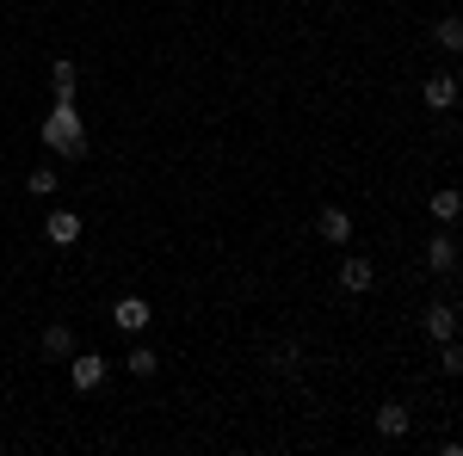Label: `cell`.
Here are the masks:
<instances>
[{"mask_svg": "<svg viewBox=\"0 0 463 456\" xmlns=\"http://www.w3.org/2000/svg\"><path fill=\"white\" fill-rule=\"evenodd\" d=\"M148 321H155V309H148L143 296H124V302L111 309V327H118V333H143Z\"/></svg>", "mask_w": 463, "mask_h": 456, "instance_id": "obj_3", "label": "cell"}, {"mask_svg": "<svg viewBox=\"0 0 463 456\" xmlns=\"http://www.w3.org/2000/svg\"><path fill=\"white\" fill-rule=\"evenodd\" d=\"M377 284V265L364 259V253H353V259H340V290H353V296H364Z\"/></svg>", "mask_w": 463, "mask_h": 456, "instance_id": "obj_4", "label": "cell"}, {"mask_svg": "<svg viewBox=\"0 0 463 456\" xmlns=\"http://www.w3.org/2000/svg\"><path fill=\"white\" fill-rule=\"evenodd\" d=\"M43 358H56V364H69V358H74V333H69V327H50V333H43Z\"/></svg>", "mask_w": 463, "mask_h": 456, "instance_id": "obj_13", "label": "cell"}, {"mask_svg": "<svg viewBox=\"0 0 463 456\" xmlns=\"http://www.w3.org/2000/svg\"><path fill=\"white\" fill-rule=\"evenodd\" d=\"M420 99H427V111H451L458 106V74H427Z\"/></svg>", "mask_w": 463, "mask_h": 456, "instance_id": "obj_5", "label": "cell"}, {"mask_svg": "<svg viewBox=\"0 0 463 456\" xmlns=\"http://www.w3.org/2000/svg\"><path fill=\"white\" fill-rule=\"evenodd\" d=\"M43 235H50L56 247H74V241H80V210H50Z\"/></svg>", "mask_w": 463, "mask_h": 456, "instance_id": "obj_7", "label": "cell"}, {"mask_svg": "<svg viewBox=\"0 0 463 456\" xmlns=\"http://www.w3.org/2000/svg\"><path fill=\"white\" fill-rule=\"evenodd\" d=\"M56 185H62V173H56V167H32V173H25V191H32V198H50Z\"/></svg>", "mask_w": 463, "mask_h": 456, "instance_id": "obj_14", "label": "cell"}, {"mask_svg": "<svg viewBox=\"0 0 463 456\" xmlns=\"http://www.w3.org/2000/svg\"><path fill=\"white\" fill-rule=\"evenodd\" d=\"M408 425H414V414H408V407H402V401H383V407H377V438H408Z\"/></svg>", "mask_w": 463, "mask_h": 456, "instance_id": "obj_6", "label": "cell"}, {"mask_svg": "<svg viewBox=\"0 0 463 456\" xmlns=\"http://www.w3.org/2000/svg\"><path fill=\"white\" fill-rule=\"evenodd\" d=\"M427 265L432 272H458V241H451V235H432L427 241Z\"/></svg>", "mask_w": 463, "mask_h": 456, "instance_id": "obj_12", "label": "cell"}, {"mask_svg": "<svg viewBox=\"0 0 463 456\" xmlns=\"http://www.w3.org/2000/svg\"><path fill=\"white\" fill-rule=\"evenodd\" d=\"M439 346H445V351H439V370L458 377V370H463V346H458V340H439Z\"/></svg>", "mask_w": 463, "mask_h": 456, "instance_id": "obj_16", "label": "cell"}, {"mask_svg": "<svg viewBox=\"0 0 463 456\" xmlns=\"http://www.w3.org/2000/svg\"><path fill=\"white\" fill-rule=\"evenodd\" d=\"M106 370H111V364L99 358V351H74V358H69V383L80 388V395H93V388L106 383Z\"/></svg>", "mask_w": 463, "mask_h": 456, "instance_id": "obj_2", "label": "cell"}, {"mask_svg": "<svg viewBox=\"0 0 463 456\" xmlns=\"http://www.w3.org/2000/svg\"><path fill=\"white\" fill-rule=\"evenodd\" d=\"M155 370H161V358H155L148 346H137V351H130V377H155Z\"/></svg>", "mask_w": 463, "mask_h": 456, "instance_id": "obj_15", "label": "cell"}, {"mask_svg": "<svg viewBox=\"0 0 463 456\" xmlns=\"http://www.w3.org/2000/svg\"><path fill=\"white\" fill-rule=\"evenodd\" d=\"M50 93H56V99H74V93H80V62H69V56L50 62Z\"/></svg>", "mask_w": 463, "mask_h": 456, "instance_id": "obj_8", "label": "cell"}, {"mask_svg": "<svg viewBox=\"0 0 463 456\" xmlns=\"http://www.w3.org/2000/svg\"><path fill=\"white\" fill-rule=\"evenodd\" d=\"M37 136H43V148H56L62 161H80V154H87V124H80V106H74V99H56V106H50V117L37 124Z\"/></svg>", "mask_w": 463, "mask_h": 456, "instance_id": "obj_1", "label": "cell"}, {"mask_svg": "<svg viewBox=\"0 0 463 456\" xmlns=\"http://www.w3.org/2000/svg\"><path fill=\"white\" fill-rule=\"evenodd\" d=\"M432 222H445V228H451V222H458V210H463V198H458V185H439V191H432Z\"/></svg>", "mask_w": 463, "mask_h": 456, "instance_id": "obj_10", "label": "cell"}, {"mask_svg": "<svg viewBox=\"0 0 463 456\" xmlns=\"http://www.w3.org/2000/svg\"><path fill=\"white\" fill-rule=\"evenodd\" d=\"M427 333L432 340H458V302H432L427 309Z\"/></svg>", "mask_w": 463, "mask_h": 456, "instance_id": "obj_9", "label": "cell"}, {"mask_svg": "<svg viewBox=\"0 0 463 456\" xmlns=\"http://www.w3.org/2000/svg\"><path fill=\"white\" fill-rule=\"evenodd\" d=\"M439 50H463V25L458 19H439Z\"/></svg>", "mask_w": 463, "mask_h": 456, "instance_id": "obj_17", "label": "cell"}, {"mask_svg": "<svg viewBox=\"0 0 463 456\" xmlns=\"http://www.w3.org/2000/svg\"><path fill=\"white\" fill-rule=\"evenodd\" d=\"M316 235H321V241H334V247H340L346 235H353V216H346V210H321V216H316Z\"/></svg>", "mask_w": 463, "mask_h": 456, "instance_id": "obj_11", "label": "cell"}]
</instances>
